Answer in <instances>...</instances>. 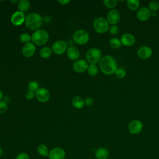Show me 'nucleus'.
<instances>
[{
    "mask_svg": "<svg viewBox=\"0 0 159 159\" xmlns=\"http://www.w3.org/2000/svg\"><path fill=\"white\" fill-rule=\"evenodd\" d=\"M15 159H30L29 155L25 152H20L17 155Z\"/></svg>",
    "mask_w": 159,
    "mask_h": 159,
    "instance_id": "f704fd0d",
    "label": "nucleus"
},
{
    "mask_svg": "<svg viewBox=\"0 0 159 159\" xmlns=\"http://www.w3.org/2000/svg\"><path fill=\"white\" fill-rule=\"evenodd\" d=\"M99 69L102 73L106 75H112L115 73L117 69L115 58L109 55L102 57L99 61Z\"/></svg>",
    "mask_w": 159,
    "mask_h": 159,
    "instance_id": "f257e3e1",
    "label": "nucleus"
},
{
    "mask_svg": "<svg viewBox=\"0 0 159 159\" xmlns=\"http://www.w3.org/2000/svg\"><path fill=\"white\" fill-rule=\"evenodd\" d=\"M7 110V103L4 101H0V114H4Z\"/></svg>",
    "mask_w": 159,
    "mask_h": 159,
    "instance_id": "473e14b6",
    "label": "nucleus"
},
{
    "mask_svg": "<svg viewBox=\"0 0 159 159\" xmlns=\"http://www.w3.org/2000/svg\"><path fill=\"white\" fill-rule=\"evenodd\" d=\"M35 98L40 102H45L50 98V93L45 88H39L35 92Z\"/></svg>",
    "mask_w": 159,
    "mask_h": 159,
    "instance_id": "9b49d317",
    "label": "nucleus"
},
{
    "mask_svg": "<svg viewBox=\"0 0 159 159\" xmlns=\"http://www.w3.org/2000/svg\"><path fill=\"white\" fill-rule=\"evenodd\" d=\"M142 129L143 124L138 119L132 120L128 124V130L132 134L135 135L139 134L142 130Z\"/></svg>",
    "mask_w": 159,
    "mask_h": 159,
    "instance_id": "6e6552de",
    "label": "nucleus"
},
{
    "mask_svg": "<svg viewBox=\"0 0 159 159\" xmlns=\"http://www.w3.org/2000/svg\"><path fill=\"white\" fill-rule=\"evenodd\" d=\"M98 71H99V70L96 65H89V66L87 70V72L89 76H95L98 75Z\"/></svg>",
    "mask_w": 159,
    "mask_h": 159,
    "instance_id": "a878e982",
    "label": "nucleus"
},
{
    "mask_svg": "<svg viewBox=\"0 0 159 159\" xmlns=\"http://www.w3.org/2000/svg\"><path fill=\"white\" fill-rule=\"evenodd\" d=\"M52 48L48 47H42L39 52V55L42 58H48L52 55Z\"/></svg>",
    "mask_w": 159,
    "mask_h": 159,
    "instance_id": "4be33fe9",
    "label": "nucleus"
},
{
    "mask_svg": "<svg viewBox=\"0 0 159 159\" xmlns=\"http://www.w3.org/2000/svg\"><path fill=\"white\" fill-rule=\"evenodd\" d=\"M58 2L60 3L61 5H68L70 2V0H58Z\"/></svg>",
    "mask_w": 159,
    "mask_h": 159,
    "instance_id": "e433bc0d",
    "label": "nucleus"
},
{
    "mask_svg": "<svg viewBox=\"0 0 159 159\" xmlns=\"http://www.w3.org/2000/svg\"><path fill=\"white\" fill-rule=\"evenodd\" d=\"M2 153H3V151H2V149L1 147H0V157L2 156Z\"/></svg>",
    "mask_w": 159,
    "mask_h": 159,
    "instance_id": "79ce46f5",
    "label": "nucleus"
},
{
    "mask_svg": "<svg viewBox=\"0 0 159 159\" xmlns=\"http://www.w3.org/2000/svg\"><path fill=\"white\" fill-rule=\"evenodd\" d=\"M157 12H151V16L153 17H157Z\"/></svg>",
    "mask_w": 159,
    "mask_h": 159,
    "instance_id": "58836bf2",
    "label": "nucleus"
},
{
    "mask_svg": "<svg viewBox=\"0 0 159 159\" xmlns=\"http://www.w3.org/2000/svg\"><path fill=\"white\" fill-rule=\"evenodd\" d=\"M30 7V3L28 0H20L17 3V8L22 12L27 11Z\"/></svg>",
    "mask_w": 159,
    "mask_h": 159,
    "instance_id": "412c9836",
    "label": "nucleus"
},
{
    "mask_svg": "<svg viewBox=\"0 0 159 159\" xmlns=\"http://www.w3.org/2000/svg\"><path fill=\"white\" fill-rule=\"evenodd\" d=\"M25 17L24 12L17 11L12 14L11 17V22L15 26H20L25 22Z\"/></svg>",
    "mask_w": 159,
    "mask_h": 159,
    "instance_id": "1a4fd4ad",
    "label": "nucleus"
},
{
    "mask_svg": "<svg viewBox=\"0 0 159 159\" xmlns=\"http://www.w3.org/2000/svg\"><path fill=\"white\" fill-rule=\"evenodd\" d=\"M49 39L48 33L44 29H38L34 31L31 35V41L37 46L45 45Z\"/></svg>",
    "mask_w": 159,
    "mask_h": 159,
    "instance_id": "7ed1b4c3",
    "label": "nucleus"
},
{
    "mask_svg": "<svg viewBox=\"0 0 159 159\" xmlns=\"http://www.w3.org/2000/svg\"><path fill=\"white\" fill-rule=\"evenodd\" d=\"M94 104V99L91 97H88L84 100V105L87 106H91Z\"/></svg>",
    "mask_w": 159,
    "mask_h": 159,
    "instance_id": "c9c22d12",
    "label": "nucleus"
},
{
    "mask_svg": "<svg viewBox=\"0 0 159 159\" xmlns=\"http://www.w3.org/2000/svg\"><path fill=\"white\" fill-rule=\"evenodd\" d=\"M93 27L95 32L99 34H104L109 30V24L107 19L98 17L94 19L93 22Z\"/></svg>",
    "mask_w": 159,
    "mask_h": 159,
    "instance_id": "39448f33",
    "label": "nucleus"
},
{
    "mask_svg": "<svg viewBox=\"0 0 159 159\" xmlns=\"http://www.w3.org/2000/svg\"><path fill=\"white\" fill-rule=\"evenodd\" d=\"M127 6L131 11H135L139 9L140 1L139 0H127Z\"/></svg>",
    "mask_w": 159,
    "mask_h": 159,
    "instance_id": "b1692460",
    "label": "nucleus"
},
{
    "mask_svg": "<svg viewBox=\"0 0 159 159\" xmlns=\"http://www.w3.org/2000/svg\"><path fill=\"white\" fill-rule=\"evenodd\" d=\"M66 53L67 57L70 60L75 61L78 60L80 57V54L79 50L76 47H74V46H71L68 47Z\"/></svg>",
    "mask_w": 159,
    "mask_h": 159,
    "instance_id": "a211bd4d",
    "label": "nucleus"
},
{
    "mask_svg": "<svg viewBox=\"0 0 159 159\" xmlns=\"http://www.w3.org/2000/svg\"><path fill=\"white\" fill-rule=\"evenodd\" d=\"M122 43L120 42V40L116 37H113L109 41V45L111 48L113 49H116L119 48L121 46Z\"/></svg>",
    "mask_w": 159,
    "mask_h": 159,
    "instance_id": "393cba45",
    "label": "nucleus"
},
{
    "mask_svg": "<svg viewBox=\"0 0 159 159\" xmlns=\"http://www.w3.org/2000/svg\"><path fill=\"white\" fill-rule=\"evenodd\" d=\"M66 156L65 150L61 147H55L52 148L48 153L49 159H64Z\"/></svg>",
    "mask_w": 159,
    "mask_h": 159,
    "instance_id": "ddd939ff",
    "label": "nucleus"
},
{
    "mask_svg": "<svg viewBox=\"0 0 159 159\" xmlns=\"http://www.w3.org/2000/svg\"><path fill=\"white\" fill-rule=\"evenodd\" d=\"M37 152L38 153L42 156V157H48V153H49V150L48 148L47 147V146L45 144H40L38 147H37Z\"/></svg>",
    "mask_w": 159,
    "mask_h": 159,
    "instance_id": "5701e85b",
    "label": "nucleus"
},
{
    "mask_svg": "<svg viewBox=\"0 0 159 159\" xmlns=\"http://www.w3.org/2000/svg\"><path fill=\"white\" fill-rule=\"evenodd\" d=\"M75 42L78 45H85L89 40V33L84 29H79L75 32L73 35Z\"/></svg>",
    "mask_w": 159,
    "mask_h": 159,
    "instance_id": "423d86ee",
    "label": "nucleus"
},
{
    "mask_svg": "<svg viewBox=\"0 0 159 159\" xmlns=\"http://www.w3.org/2000/svg\"><path fill=\"white\" fill-rule=\"evenodd\" d=\"M101 58V51L96 47L89 48L86 53V60L90 65H96L98 63H99Z\"/></svg>",
    "mask_w": 159,
    "mask_h": 159,
    "instance_id": "20e7f679",
    "label": "nucleus"
},
{
    "mask_svg": "<svg viewBox=\"0 0 159 159\" xmlns=\"http://www.w3.org/2000/svg\"><path fill=\"white\" fill-rule=\"evenodd\" d=\"M35 97V93L29 90H27L25 93V98L28 100H31Z\"/></svg>",
    "mask_w": 159,
    "mask_h": 159,
    "instance_id": "72a5a7b5",
    "label": "nucleus"
},
{
    "mask_svg": "<svg viewBox=\"0 0 159 159\" xmlns=\"http://www.w3.org/2000/svg\"><path fill=\"white\" fill-rule=\"evenodd\" d=\"M10 2H12V3H18L19 1H18V0H16V1H12V0H11Z\"/></svg>",
    "mask_w": 159,
    "mask_h": 159,
    "instance_id": "a19ab883",
    "label": "nucleus"
},
{
    "mask_svg": "<svg viewBox=\"0 0 159 159\" xmlns=\"http://www.w3.org/2000/svg\"><path fill=\"white\" fill-rule=\"evenodd\" d=\"M148 9L151 11V12H157L159 9V2L156 0L151 1L148 3Z\"/></svg>",
    "mask_w": 159,
    "mask_h": 159,
    "instance_id": "cd10ccee",
    "label": "nucleus"
},
{
    "mask_svg": "<svg viewBox=\"0 0 159 159\" xmlns=\"http://www.w3.org/2000/svg\"><path fill=\"white\" fill-rule=\"evenodd\" d=\"M2 98H3V93H2V91L0 89V101H2Z\"/></svg>",
    "mask_w": 159,
    "mask_h": 159,
    "instance_id": "ea45409f",
    "label": "nucleus"
},
{
    "mask_svg": "<svg viewBox=\"0 0 159 159\" xmlns=\"http://www.w3.org/2000/svg\"><path fill=\"white\" fill-rule=\"evenodd\" d=\"M107 20L109 24L116 25L119 23L120 19V12L115 9H112L110 10L107 14Z\"/></svg>",
    "mask_w": 159,
    "mask_h": 159,
    "instance_id": "9d476101",
    "label": "nucleus"
},
{
    "mask_svg": "<svg viewBox=\"0 0 159 159\" xmlns=\"http://www.w3.org/2000/svg\"><path fill=\"white\" fill-rule=\"evenodd\" d=\"M89 66L88 63L86 60L78 59L75 61L73 64V68L76 73H83L88 70Z\"/></svg>",
    "mask_w": 159,
    "mask_h": 159,
    "instance_id": "f8f14e48",
    "label": "nucleus"
},
{
    "mask_svg": "<svg viewBox=\"0 0 159 159\" xmlns=\"http://www.w3.org/2000/svg\"><path fill=\"white\" fill-rule=\"evenodd\" d=\"M103 4L106 7L112 9L114 7H115L117 6V0H104Z\"/></svg>",
    "mask_w": 159,
    "mask_h": 159,
    "instance_id": "c756f323",
    "label": "nucleus"
},
{
    "mask_svg": "<svg viewBox=\"0 0 159 159\" xmlns=\"http://www.w3.org/2000/svg\"><path fill=\"white\" fill-rule=\"evenodd\" d=\"M36 47L32 42H29L24 45L22 48V55L25 57H32L35 52Z\"/></svg>",
    "mask_w": 159,
    "mask_h": 159,
    "instance_id": "f3484780",
    "label": "nucleus"
},
{
    "mask_svg": "<svg viewBox=\"0 0 159 159\" xmlns=\"http://www.w3.org/2000/svg\"><path fill=\"white\" fill-rule=\"evenodd\" d=\"M137 56L142 59L147 60L150 58L153 54L152 49L148 46H142L140 47L137 50Z\"/></svg>",
    "mask_w": 159,
    "mask_h": 159,
    "instance_id": "2eb2a0df",
    "label": "nucleus"
},
{
    "mask_svg": "<svg viewBox=\"0 0 159 159\" xmlns=\"http://www.w3.org/2000/svg\"><path fill=\"white\" fill-rule=\"evenodd\" d=\"M19 40L20 41V42L24 44L30 42V41L31 40V35H30L29 34L26 32L22 33L19 35Z\"/></svg>",
    "mask_w": 159,
    "mask_h": 159,
    "instance_id": "bb28decb",
    "label": "nucleus"
},
{
    "mask_svg": "<svg viewBox=\"0 0 159 159\" xmlns=\"http://www.w3.org/2000/svg\"><path fill=\"white\" fill-rule=\"evenodd\" d=\"M52 52L57 55H61L63 54L68 48L67 43L63 40H58L55 41L52 45Z\"/></svg>",
    "mask_w": 159,
    "mask_h": 159,
    "instance_id": "0eeeda50",
    "label": "nucleus"
},
{
    "mask_svg": "<svg viewBox=\"0 0 159 159\" xmlns=\"http://www.w3.org/2000/svg\"><path fill=\"white\" fill-rule=\"evenodd\" d=\"M109 156V150L104 147H99L95 151V157L97 159H107Z\"/></svg>",
    "mask_w": 159,
    "mask_h": 159,
    "instance_id": "6ab92c4d",
    "label": "nucleus"
},
{
    "mask_svg": "<svg viewBox=\"0 0 159 159\" xmlns=\"http://www.w3.org/2000/svg\"><path fill=\"white\" fill-rule=\"evenodd\" d=\"M120 40L121 43L126 47H131L134 45L136 41L135 36L130 33H125L122 35Z\"/></svg>",
    "mask_w": 159,
    "mask_h": 159,
    "instance_id": "dca6fc26",
    "label": "nucleus"
},
{
    "mask_svg": "<svg viewBox=\"0 0 159 159\" xmlns=\"http://www.w3.org/2000/svg\"><path fill=\"white\" fill-rule=\"evenodd\" d=\"M136 16L140 21H147L151 17V11L147 7H142L137 10Z\"/></svg>",
    "mask_w": 159,
    "mask_h": 159,
    "instance_id": "4468645a",
    "label": "nucleus"
},
{
    "mask_svg": "<svg viewBox=\"0 0 159 159\" xmlns=\"http://www.w3.org/2000/svg\"><path fill=\"white\" fill-rule=\"evenodd\" d=\"M27 88L29 91L35 92L39 88V84L36 81H31L27 84Z\"/></svg>",
    "mask_w": 159,
    "mask_h": 159,
    "instance_id": "c85d7f7f",
    "label": "nucleus"
},
{
    "mask_svg": "<svg viewBox=\"0 0 159 159\" xmlns=\"http://www.w3.org/2000/svg\"><path fill=\"white\" fill-rule=\"evenodd\" d=\"M71 104L75 108L80 109L84 106V100L81 96H76L72 99Z\"/></svg>",
    "mask_w": 159,
    "mask_h": 159,
    "instance_id": "aec40b11",
    "label": "nucleus"
},
{
    "mask_svg": "<svg viewBox=\"0 0 159 159\" xmlns=\"http://www.w3.org/2000/svg\"><path fill=\"white\" fill-rule=\"evenodd\" d=\"M43 22V17L40 14L37 12H31L25 17L24 23L27 29L35 31L40 29Z\"/></svg>",
    "mask_w": 159,
    "mask_h": 159,
    "instance_id": "f03ea898",
    "label": "nucleus"
},
{
    "mask_svg": "<svg viewBox=\"0 0 159 159\" xmlns=\"http://www.w3.org/2000/svg\"><path fill=\"white\" fill-rule=\"evenodd\" d=\"M109 31L111 35H116L118 34V33L119 32V29L117 25H112L109 27Z\"/></svg>",
    "mask_w": 159,
    "mask_h": 159,
    "instance_id": "2f4dec72",
    "label": "nucleus"
},
{
    "mask_svg": "<svg viewBox=\"0 0 159 159\" xmlns=\"http://www.w3.org/2000/svg\"><path fill=\"white\" fill-rule=\"evenodd\" d=\"M51 20V18L48 16H46L43 18V21H45L46 22H49Z\"/></svg>",
    "mask_w": 159,
    "mask_h": 159,
    "instance_id": "4c0bfd02",
    "label": "nucleus"
},
{
    "mask_svg": "<svg viewBox=\"0 0 159 159\" xmlns=\"http://www.w3.org/2000/svg\"><path fill=\"white\" fill-rule=\"evenodd\" d=\"M114 74H115L117 78L122 79V78H124L125 76L126 72H125V70L124 68H117V69L116 70V71Z\"/></svg>",
    "mask_w": 159,
    "mask_h": 159,
    "instance_id": "7c9ffc66",
    "label": "nucleus"
}]
</instances>
